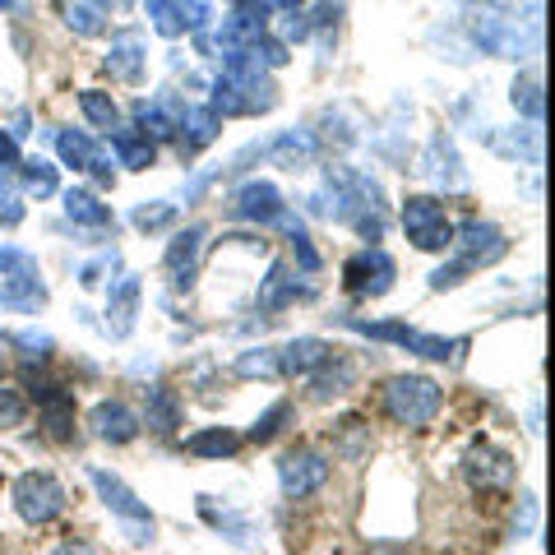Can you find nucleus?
Listing matches in <instances>:
<instances>
[{"instance_id":"38","label":"nucleus","mask_w":555,"mask_h":555,"mask_svg":"<svg viewBox=\"0 0 555 555\" xmlns=\"http://www.w3.org/2000/svg\"><path fill=\"white\" fill-rule=\"evenodd\" d=\"M14 343L24 347V361H28V366H33V361H38V366H42V361L51 357V338H47V334H33V328H28V334H20Z\"/></svg>"},{"instance_id":"15","label":"nucleus","mask_w":555,"mask_h":555,"mask_svg":"<svg viewBox=\"0 0 555 555\" xmlns=\"http://www.w3.org/2000/svg\"><path fill=\"white\" fill-rule=\"evenodd\" d=\"M107 75L120 79V83H139V79H144V38H139V33H116V38H112Z\"/></svg>"},{"instance_id":"2","label":"nucleus","mask_w":555,"mask_h":555,"mask_svg":"<svg viewBox=\"0 0 555 555\" xmlns=\"http://www.w3.org/2000/svg\"><path fill=\"white\" fill-rule=\"evenodd\" d=\"M10 500H14V514H20L28 528H42V524H51V518L65 514V500L69 495H65V486L51 477V473L33 467V473H24L20 481H14Z\"/></svg>"},{"instance_id":"39","label":"nucleus","mask_w":555,"mask_h":555,"mask_svg":"<svg viewBox=\"0 0 555 555\" xmlns=\"http://www.w3.org/2000/svg\"><path fill=\"white\" fill-rule=\"evenodd\" d=\"M112 269H116V250H107L102 259H93V264H83V269H79V283H83V287H98Z\"/></svg>"},{"instance_id":"40","label":"nucleus","mask_w":555,"mask_h":555,"mask_svg":"<svg viewBox=\"0 0 555 555\" xmlns=\"http://www.w3.org/2000/svg\"><path fill=\"white\" fill-rule=\"evenodd\" d=\"M463 264H440L436 273H430V292H444V287H459L463 283Z\"/></svg>"},{"instance_id":"6","label":"nucleus","mask_w":555,"mask_h":555,"mask_svg":"<svg viewBox=\"0 0 555 555\" xmlns=\"http://www.w3.org/2000/svg\"><path fill=\"white\" fill-rule=\"evenodd\" d=\"M518 477V463L505 454V449H495V444H486L477 440L473 449L463 454V481L473 486V491H509Z\"/></svg>"},{"instance_id":"10","label":"nucleus","mask_w":555,"mask_h":555,"mask_svg":"<svg viewBox=\"0 0 555 555\" xmlns=\"http://www.w3.org/2000/svg\"><path fill=\"white\" fill-rule=\"evenodd\" d=\"M306 385H310V398H315V403H334V398H343L357 385V361L343 357V352H328L320 366L306 375Z\"/></svg>"},{"instance_id":"44","label":"nucleus","mask_w":555,"mask_h":555,"mask_svg":"<svg viewBox=\"0 0 555 555\" xmlns=\"http://www.w3.org/2000/svg\"><path fill=\"white\" fill-rule=\"evenodd\" d=\"M264 5H283V10H297L301 0H264Z\"/></svg>"},{"instance_id":"35","label":"nucleus","mask_w":555,"mask_h":555,"mask_svg":"<svg viewBox=\"0 0 555 555\" xmlns=\"http://www.w3.org/2000/svg\"><path fill=\"white\" fill-rule=\"evenodd\" d=\"M24 222V195L10 177H0V228H20Z\"/></svg>"},{"instance_id":"28","label":"nucleus","mask_w":555,"mask_h":555,"mask_svg":"<svg viewBox=\"0 0 555 555\" xmlns=\"http://www.w3.org/2000/svg\"><path fill=\"white\" fill-rule=\"evenodd\" d=\"M56 149H61V158H65V167H75V171H89L93 167V158H98V144L83 130H61L56 134Z\"/></svg>"},{"instance_id":"34","label":"nucleus","mask_w":555,"mask_h":555,"mask_svg":"<svg viewBox=\"0 0 555 555\" xmlns=\"http://www.w3.org/2000/svg\"><path fill=\"white\" fill-rule=\"evenodd\" d=\"M0 273L5 278H38V259L20 246H0Z\"/></svg>"},{"instance_id":"13","label":"nucleus","mask_w":555,"mask_h":555,"mask_svg":"<svg viewBox=\"0 0 555 555\" xmlns=\"http://www.w3.org/2000/svg\"><path fill=\"white\" fill-rule=\"evenodd\" d=\"M259 153H264L273 167H283V171H301V167L315 163V134L310 130H283V134H273Z\"/></svg>"},{"instance_id":"9","label":"nucleus","mask_w":555,"mask_h":555,"mask_svg":"<svg viewBox=\"0 0 555 555\" xmlns=\"http://www.w3.org/2000/svg\"><path fill=\"white\" fill-rule=\"evenodd\" d=\"M204 228H185L171 236V246H167V278H171V287L177 292H190L195 287V278H199V250H204Z\"/></svg>"},{"instance_id":"29","label":"nucleus","mask_w":555,"mask_h":555,"mask_svg":"<svg viewBox=\"0 0 555 555\" xmlns=\"http://www.w3.org/2000/svg\"><path fill=\"white\" fill-rule=\"evenodd\" d=\"M79 112L89 116L98 130H116V120H120L116 98H112V93H102V89H83V93H79Z\"/></svg>"},{"instance_id":"17","label":"nucleus","mask_w":555,"mask_h":555,"mask_svg":"<svg viewBox=\"0 0 555 555\" xmlns=\"http://www.w3.org/2000/svg\"><path fill=\"white\" fill-rule=\"evenodd\" d=\"M144 426L158 430V436H171L181 426V393L167 385H149L144 389Z\"/></svg>"},{"instance_id":"16","label":"nucleus","mask_w":555,"mask_h":555,"mask_svg":"<svg viewBox=\"0 0 555 555\" xmlns=\"http://www.w3.org/2000/svg\"><path fill=\"white\" fill-rule=\"evenodd\" d=\"M255 301H259V310H283V306H292V301H310V287H301L297 273H292L287 264H273L269 278L259 283Z\"/></svg>"},{"instance_id":"20","label":"nucleus","mask_w":555,"mask_h":555,"mask_svg":"<svg viewBox=\"0 0 555 555\" xmlns=\"http://www.w3.org/2000/svg\"><path fill=\"white\" fill-rule=\"evenodd\" d=\"M177 130H181V153H199V149H208L218 139L222 120L208 112V107H181Z\"/></svg>"},{"instance_id":"18","label":"nucleus","mask_w":555,"mask_h":555,"mask_svg":"<svg viewBox=\"0 0 555 555\" xmlns=\"http://www.w3.org/2000/svg\"><path fill=\"white\" fill-rule=\"evenodd\" d=\"M328 352H334V347H328L324 338H292L287 347H278V366H283L287 379H297V375L306 379Z\"/></svg>"},{"instance_id":"36","label":"nucleus","mask_w":555,"mask_h":555,"mask_svg":"<svg viewBox=\"0 0 555 555\" xmlns=\"http://www.w3.org/2000/svg\"><path fill=\"white\" fill-rule=\"evenodd\" d=\"M509 98H514V107L524 112V116H532V120L542 116V89H537V79H514V93Z\"/></svg>"},{"instance_id":"26","label":"nucleus","mask_w":555,"mask_h":555,"mask_svg":"<svg viewBox=\"0 0 555 555\" xmlns=\"http://www.w3.org/2000/svg\"><path fill=\"white\" fill-rule=\"evenodd\" d=\"M185 449L195 459H232L241 449V436L236 430H222V426H208V430H195V436L185 440Z\"/></svg>"},{"instance_id":"32","label":"nucleus","mask_w":555,"mask_h":555,"mask_svg":"<svg viewBox=\"0 0 555 555\" xmlns=\"http://www.w3.org/2000/svg\"><path fill=\"white\" fill-rule=\"evenodd\" d=\"M287 416H292V403H287V398H278V403H273V408H269V412L259 416V422L246 430V440H250V444H269V440L278 436V430H283Z\"/></svg>"},{"instance_id":"33","label":"nucleus","mask_w":555,"mask_h":555,"mask_svg":"<svg viewBox=\"0 0 555 555\" xmlns=\"http://www.w3.org/2000/svg\"><path fill=\"white\" fill-rule=\"evenodd\" d=\"M177 222V204H167V199H153V204H139L134 208V228L139 232H163Z\"/></svg>"},{"instance_id":"42","label":"nucleus","mask_w":555,"mask_h":555,"mask_svg":"<svg viewBox=\"0 0 555 555\" xmlns=\"http://www.w3.org/2000/svg\"><path fill=\"white\" fill-rule=\"evenodd\" d=\"M20 163V144H14V134L0 130V167H14Z\"/></svg>"},{"instance_id":"12","label":"nucleus","mask_w":555,"mask_h":555,"mask_svg":"<svg viewBox=\"0 0 555 555\" xmlns=\"http://www.w3.org/2000/svg\"><path fill=\"white\" fill-rule=\"evenodd\" d=\"M278 214H283V195H278V185L269 181H246L232 195V218L241 222H278Z\"/></svg>"},{"instance_id":"45","label":"nucleus","mask_w":555,"mask_h":555,"mask_svg":"<svg viewBox=\"0 0 555 555\" xmlns=\"http://www.w3.org/2000/svg\"><path fill=\"white\" fill-rule=\"evenodd\" d=\"M0 379H5V352H0Z\"/></svg>"},{"instance_id":"23","label":"nucleus","mask_w":555,"mask_h":555,"mask_svg":"<svg viewBox=\"0 0 555 555\" xmlns=\"http://www.w3.org/2000/svg\"><path fill=\"white\" fill-rule=\"evenodd\" d=\"M328 440H334V454L357 463V459H366V449H371V426L361 422V416H343V422L328 430Z\"/></svg>"},{"instance_id":"37","label":"nucleus","mask_w":555,"mask_h":555,"mask_svg":"<svg viewBox=\"0 0 555 555\" xmlns=\"http://www.w3.org/2000/svg\"><path fill=\"white\" fill-rule=\"evenodd\" d=\"M24 416H28L24 393H14V389H0V430H14V426H24Z\"/></svg>"},{"instance_id":"19","label":"nucleus","mask_w":555,"mask_h":555,"mask_svg":"<svg viewBox=\"0 0 555 555\" xmlns=\"http://www.w3.org/2000/svg\"><path fill=\"white\" fill-rule=\"evenodd\" d=\"M134 310H139V278H120L107 292V334L126 338L134 328Z\"/></svg>"},{"instance_id":"43","label":"nucleus","mask_w":555,"mask_h":555,"mask_svg":"<svg viewBox=\"0 0 555 555\" xmlns=\"http://www.w3.org/2000/svg\"><path fill=\"white\" fill-rule=\"evenodd\" d=\"M47 555H102V551L89 546V542H61L56 551H47Z\"/></svg>"},{"instance_id":"11","label":"nucleus","mask_w":555,"mask_h":555,"mask_svg":"<svg viewBox=\"0 0 555 555\" xmlns=\"http://www.w3.org/2000/svg\"><path fill=\"white\" fill-rule=\"evenodd\" d=\"M89 426H93V436L102 444H130L139 436V416L120 403V398H102V403H93Z\"/></svg>"},{"instance_id":"41","label":"nucleus","mask_w":555,"mask_h":555,"mask_svg":"<svg viewBox=\"0 0 555 555\" xmlns=\"http://www.w3.org/2000/svg\"><path fill=\"white\" fill-rule=\"evenodd\" d=\"M537 528V500L524 495V514H514V532H532Z\"/></svg>"},{"instance_id":"5","label":"nucleus","mask_w":555,"mask_h":555,"mask_svg":"<svg viewBox=\"0 0 555 555\" xmlns=\"http://www.w3.org/2000/svg\"><path fill=\"white\" fill-rule=\"evenodd\" d=\"M403 232L416 250H444L449 241H454V222L444 218V208L440 199H430V195H412L403 204Z\"/></svg>"},{"instance_id":"22","label":"nucleus","mask_w":555,"mask_h":555,"mask_svg":"<svg viewBox=\"0 0 555 555\" xmlns=\"http://www.w3.org/2000/svg\"><path fill=\"white\" fill-rule=\"evenodd\" d=\"M65 214L75 228H93V232L112 228V208L102 204L93 190H65Z\"/></svg>"},{"instance_id":"3","label":"nucleus","mask_w":555,"mask_h":555,"mask_svg":"<svg viewBox=\"0 0 555 555\" xmlns=\"http://www.w3.org/2000/svg\"><path fill=\"white\" fill-rule=\"evenodd\" d=\"M93 486H98V495H102V505H107L120 524H126V532H130V542L134 546H144V542H153V514H149V505L139 500L134 491L120 477H112V473H102V467H93Z\"/></svg>"},{"instance_id":"21","label":"nucleus","mask_w":555,"mask_h":555,"mask_svg":"<svg viewBox=\"0 0 555 555\" xmlns=\"http://www.w3.org/2000/svg\"><path fill=\"white\" fill-rule=\"evenodd\" d=\"M112 149H116V163L130 167V171H144V167H153V158H158L153 139L139 134V130H130V126H116V130H112Z\"/></svg>"},{"instance_id":"8","label":"nucleus","mask_w":555,"mask_h":555,"mask_svg":"<svg viewBox=\"0 0 555 555\" xmlns=\"http://www.w3.org/2000/svg\"><path fill=\"white\" fill-rule=\"evenodd\" d=\"M393 259H389V250H379V246H366L361 255H352L343 264V287L352 292V297H385V292L393 287Z\"/></svg>"},{"instance_id":"27","label":"nucleus","mask_w":555,"mask_h":555,"mask_svg":"<svg viewBox=\"0 0 555 555\" xmlns=\"http://www.w3.org/2000/svg\"><path fill=\"white\" fill-rule=\"evenodd\" d=\"M236 375L241 379H283L278 366V347H250V352L236 357Z\"/></svg>"},{"instance_id":"14","label":"nucleus","mask_w":555,"mask_h":555,"mask_svg":"<svg viewBox=\"0 0 555 555\" xmlns=\"http://www.w3.org/2000/svg\"><path fill=\"white\" fill-rule=\"evenodd\" d=\"M422 177H430V181L444 185V190H463V185H467L463 163H459L454 144H449V134H436V139L426 144V153H422Z\"/></svg>"},{"instance_id":"30","label":"nucleus","mask_w":555,"mask_h":555,"mask_svg":"<svg viewBox=\"0 0 555 555\" xmlns=\"http://www.w3.org/2000/svg\"><path fill=\"white\" fill-rule=\"evenodd\" d=\"M20 181H24V195H38V199H47V195H56V167H51L47 158H28L24 167H20Z\"/></svg>"},{"instance_id":"25","label":"nucleus","mask_w":555,"mask_h":555,"mask_svg":"<svg viewBox=\"0 0 555 555\" xmlns=\"http://www.w3.org/2000/svg\"><path fill=\"white\" fill-rule=\"evenodd\" d=\"M42 436L56 440V444L75 440V398L69 393H56L42 403Z\"/></svg>"},{"instance_id":"1","label":"nucleus","mask_w":555,"mask_h":555,"mask_svg":"<svg viewBox=\"0 0 555 555\" xmlns=\"http://www.w3.org/2000/svg\"><path fill=\"white\" fill-rule=\"evenodd\" d=\"M379 403H385V416L398 426L422 430L440 416L444 408V389L430 375H389L385 389H379Z\"/></svg>"},{"instance_id":"24","label":"nucleus","mask_w":555,"mask_h":555,"mask_svg":"<svg viewBox=\"0 0 555 555\" xmlns=\"http://www.w3.org/2000/svg\"><path fill=\"white\" fill-rule=\"evenodd\" d=\"M0 306H10V310H42L47 306L42 278H5V273H0Z\"/></svg>"},{"instance_id":"31","label":"nucleus","mask_w":555,"mask_h":555,"mask_svg":"<svg viewBox=\"0 0 555 555\" xmlns=\"http://www.w3.org/2000/svg\"><path fill=\"white\" fill-rule=\"evenodd\" d=\"M61 10H65V24L75 28L79 38H93V33L107 28V24H102V10H98V5H89V0H79V5H75V0H65Z\"/></svg>"},{"instance_id":"7","label":"nucleus","mask_w":555,"mask_h":555,"mask_svg":"<svg viewBox=\"0 0 555 555\" xmlns=\"http://www.w3.org/2000/svg\"><path fill=\"white\" fill-rule=\"evenodd\" d=\"M328 481V459L320 449H287L283 459H278V486H283L287 500H306L324 491Z\"/></svg>"},{"instance_id":"4","label":"nucleus","mask_w":555,"mask_h":555,"mask_svg":"<svg viewBox=\"0 0 555 555\" xmlns=\"http://www.w3.org/2000/svg\"><path fill=\"white\" fill-rule=\"evenodd\" d=\"M454 264H463L467 273L473 269H486V264H495V259H505L509 255V236L495 228V222H481V218H473V222H463V228L454 232Z\"/></svg>"}]
</instances>
